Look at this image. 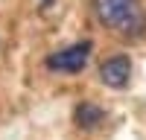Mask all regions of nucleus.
I'll return each mask as SVG.
<instances>
[{
  "label": "nucleus",
  "mask_w": 146,
  "mask_h": 140,
  "mask_svg": "<svg viewBox=\"0 0 146 140\" xmlns=\"http://www.w3.org/2000/svg\"><path fill=\"white\" fill-rule=\"evenodd\" d=\"M94 15L105 29L123 35H140L146 26L140 0H94Z\"/></svg>",
  "instance_id": "f257e3e1"
},
{
  "label": "nucleus",
  "mask_w": 146,
  "mask_h": 140,
  "mask_svg": "<svg viewBox=\"0 0 146 140\" xmlns=\"http://www.w3.org/2000/svg\"><path fill=\"white\" fill-rule=\"evenodd\" d=\"M88 55H91V41H79L73 47L50 53L47 55V67L53 73H82L85 64H88Z\"/></svg>",
  "instance_id": "f03ea898"
},
{
  "label": "nucleus",
  "mask_w": 146,
  "mask_h": 140,
  "mask_svg": "<svg viewBox=\"0 0 146 140\" xmlns=\"http://www.w3.org/2000/svg\"><path fill=\"white\" fill-rule=\"evenodd\" d=\"M100 79H102V85L108 88H126L129 85V79H131V58L129 55H111V58H105V61L100 64Z\"/></svg>",
  "instance_id": "7ed1b4c3"
},
{
  "label": "nucleus",
  "mask_w": 146,
  "mask_h": 140,
  "mask_svg": "<svg viewBox=\"0 0 146 140\" xmlns=\"http://www.w3.org/2000/svg\"><path fill=\"white\" fill-rule=\"evenodd\" d=\"M102 117H105V111L100 108V105H94V102H82V105H76L73 120H76L79 128H96V125L102 123Z\"/></svg>",
  "instance_id": "20e7f679"
}]
</instances>
